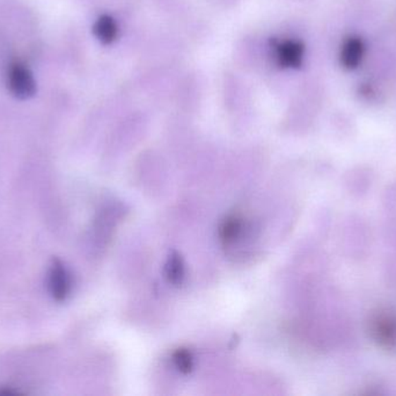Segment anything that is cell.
Instances as JSON below:
<instances>
[{"label": "cell", "mask_w": 396, "mask_h": 396, "mask_svg": "<svg viewBox=\"0 0 396 396\" xmlns=\"http://www.w3.org/2000/svg\"><path fill=\"white\" fill-rule=\"evenodd\" d=\"M7 86L16 98L26 100L36 93V80L33 73L21 63L11 66L7 75Z\"/></svg>", "instance_id": "1"}, {"label": "cell", "mask_w": 396, "mask_h": 396, "mask_svg": "<svg viewBox=\"0 0 396 396\" xmlns=\"http://www.w3.org/2000/svg\"><path fill=\"white\" fill-rule=\"evenodd\" d=\"M49 291L56 301H66L71 293L72 279L62 260L55 258L49 270Z\"/></svg>", "instance_id": "2"}, {"label": "cell", "mask_w": 396, "mask_h": 396, "mask_svg": "<svg viewBox=\"0 0 396 396\" xmlns=\"http://www.w3.org/2000/svg\"><path fill=\"white\" fill-rule=\"evenodd\" d=\"M277 61L284 68H298L302 62L304 48L297 41H284L277 46Z\"/></svg>", "instance_id": "3"}, {"label": "cell", "mask_w": 396, "mask_h": 396, "mask_svg": "<svg viewBox=\"0 0 396 396\" xmlns=\"http://www.w3.org/2000/svg\"><path fill=\"white\" fill-rule=\"evenodd\" d=\"M244 223L240 216L230 215L221 223L219 226V239L224 246H230L233 244L242 233Z\"/></svg>", "instance_id": "4"}, {"label": "cell", "mask_w": 396, "mask_h": 396, "mask_svg": "<svg viewBox=\"0 0 396 396\" xmlns=\"http://www.w3.org/2000/svg\"><path fill=\"white\" fill-rule=\"evenodd\" d=\"M165 275L169 284L172 285L181 286L185 282V262L179 252L172 251L169 253L166 262Z\"/></svg>", "instance_id": "5"}, {"label": "cell", "mask_w": 396, "mask_h": 396, "mask_svg": "<svg viewBox=\"0 0 396 396\" xmlns=\"http://www.w3.org/2000/svg\"><path fill=\"white\" fill-rule=\"evenodd\" d=\"M363 53L364 47L361 40L354 37L347 40L342 48V64L349 69L357 66L361 63Z\"/></svg>", "instance_id": "6"}, {"label": "cell", "mask_w": 396, "mask_h": 396, "mask_svg": "<svg viewBox=\"0 0 396 396\" xmlns=\"http://www.w3.org/2000/svg\"><path fill=\"white\" fill-rule=\"evenodd\" d=\"M117 25L113 18L104 16L99 18L94 25V34L101 42L111 43L117 37Z\"/></svg>", "instance_id": "7"}, {"label": "cell", "mask_w": 396, "mask_h": 396, "mask_svg": "<svg viewBox=\"0 0 396 396\" xmlns=\"http://www.w3.org/2000/svg\"><path fill=\"white\" fill-rule=\"evenodd\" d=\"M173 363L181 373L188 374L192 372L194 367V357L188 349L181 347L173 354Z\"/></svg>", "instance_id": "8"}]
</instances>
